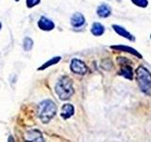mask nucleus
I'll list each match as a JSON object with an SVG mask.
<instances>
[{
  "mask_svg": "<svg viewBox=\"0 0 151 142\" xmlns=\"http://www.w3.org/2000/svg\"><path fill=\"white\" fill-rule=\"evenodd\" d=\"M136 80L142 92L148 94L151 90V73L145 66H139L135 71Z\"/></svg>",
  "mask_w": 151,
  "mask_h": 142,
  "instance_id": "7ed1b4c3",
  "label": "nucleus"
},
{
  "mask_svg": "<svg viewBox=\"0 0 151 142\" xmlns=\"http://www.w3.org/2000/svg\"><path fill=\"white\" fill-rule=\"evenodd\" d=\"M91 32L94 36H101L104 34V32H105V27H104L102 24L96 22L92 25Z\"/></svg>",
  "mask_w": 151,
  "mask_h": 142,
  "instance_id": "ddd939ff",
  "label": "nucleus"
},
{
  "mask_svg": "<svg viewBox=\"0 0 151 142\" xmlns=\"http://www.w3.org/2000/svg\"><path fill=\"white\" fill-rule=\"evenodd\" d=\"M75 113V108L72 104L70 103H65L61 107V112H60V117L63 120H68L69 117H71Z\"/></svg>",
  "mask_w": 151,
  "mask_h": 142,
  "instance_id": "9d476101",
  "label": "nucleus"
},
{
  "mask_svg": "<svg viewBox=\"0 0 151 142\" xmlns=\"http://www.w3.org/2000/svg\"><path fill=\"white\" fill-rule=\"evenodd\" d=\"M70 23L74 28H80L85 24V17L83 16L82 13L76 12L71 16Z\"/></svg>",
  "mask_w": 151,
  "mask_h": 142,
  "instance_id": "1a4fd4ad",
  "label": "nucleus"
},
{
  "mask_svg": "<svg viewBox=\"0 0 151 142\" xmlns=\"http://www.w3.org/2000/svg\"><path fill=\"white\" fill-rule=\"evenodd\" d=\"M112 28L114 30V31L117 33L118 35L124 37V38H126V39L129 40V41H135V37L132 34H130V33L123 27L118 26V25H112Z\"/></svg>",
  "mask_w": 151,
  "mask_h": 142,
  "instance_id": "9b49d317",
  "label": "nucleus"
},
{
  "mask_svg": "<svg viewBox=\"0 0 151 142\" xmlns=\"http://www.w3.org/2000/svg\"><path fill=\"white\" fill-rule=\"evenodd\" d=\"M38 27L40 28V30H45V31H50L55 28V24L54 22L50 20L49 18L45 16H42L39 21H38Z\"/></svg>",
  "mask_w": 151,
  "mask_h": 142,
  "instance_id": "423d86ee",
  "label": "nucleus"
},
{
  "mask_svg": "<svg viewBox=\"0 0 151 142\" xmlns=\"http://www.w3.org/2000/svg\"><path fill=\"white\" fill-rule=\"evenodd\" d=\"M8 142H15L14 141V138L12 137V135H9V138H8Z\"/></svg>",
  "mask_w": 151,
  "mask_h": 142,
  "instance_id": "a211bd4d",
  "label": "nucleus"
},
{
  "mask_svg": "<svg viewBox=\"0 0 151 142\" xmlns=\"http://www.w3.org/2000/svg\"><path fill=\"white\" fill-rule=\"evenodd\" d=\"M41 2V0H27V7L33 8Z\"/></svg>",
  "mask_w": 151,
  "mask_h": 142,
  "instance_id": "f3484780",
  "label": "nucleus"
},
{
  "mask_svg": "<svg viewBox=\"0 0 151 142\" xmlns=\"http://www.w3.org/2000/svg\"><path fill=\"white\" fill-rule=\"evenodd\" d=\"M57 106L51 99H45L38 105V116L42 123H48L56 116Z\"/></svg>",
  "mask_w": 151,
  "mask_h": 142,
  "instance_id": "f03ea898",
  "label": "nucleus"
},
{
  "mask_svg": "<svg viewBox=\"0 0 151 142\" xmlns=\"http://www.w3.org/2000/svg\"><path fill=\"white\" fill-rule=\"evenodd\" d=\"M118 75L120 76H123L124 78L127 79V80H132L133 79V69H132V67L127 64V63L126 64H121V68L120 70L118 71Z\"/></svg>",
  "mask_w": 151,
  "mask_h": 142,
  "instance_id": "6e6552de",
  "label": "nucleus"
},
{
  "mask_svg": "<svg viewBox=\"0 0 151 142\" xmlns=\"http://www.w3.org/2000/svg\"><path fill=\"white\" fill-rule=\"evenodd\" d=\"M131 2L140 8H146L148 6V0H131Z\"/></svg>",
  "mask_w": 151,
  "mask_h": 142,
  "instance_id": "dca6fc26",
  "label": "nucleus"
},
{
  "mask_svg": "<svg viewBox=\"0 0 151 142\" xmlns=\"http://www.w3.org/2000/svg\"><path fill=\"white\" fill-rule=\"evenodd\" d=\"M55 91L61 101L69 99L74 94L73 80L68 76H63L55 85Z\"/></svg>",
  "mask_w": 151,
  "mask_h": 142,
  "instance_id": "f257e3e1",
  "label": "nucleus"
},
{
  "mask_svg": "<svg viewBox=\"0 0 151 142\" xmlns=\"http://www.w3.org/2000/svg\"><path fill=\"white\" fill-rule=\"evenodd\" d=\"M111 49H114V50H117V51H122V52H127V53H130V54L134 55V56L137 57V58H140V59L143 58V56H142L135 49H133V47H130L129 46H123V45L111 46Z\"/></svg>",
  "mask_w": 151,
  "mask_h": 142,
  "instance_id": "0eeeda50",
  "label": "nucleus"
},
{
  "mask_svg": "<svg viewBox=\"0 0 151 142\" xmlns=\"http://www.w3.org/2000/svg\"><path fill=\"white\" fill-rule=\"evenodd\" d=\"M96 13L100 18H107L111 14V9L107 4H102L100 6H98Z\"/></svg>",
  "mask_w": 151,
  "mask_h": 142,
  "instance_id": "f8f14e48",
  "label": "nucleus"
},
{
  "mask_svg": "<svg viewBox=\"0 0 151 142\" xmlns=\"http://www.w3.org/2000/svg\"><path fill=\"white\" fill-rule=\"evenodd\" d=\"M60 59L61 58H60V56H57V57H54V58H51L50 60L47 61L46 63H45L44 64H42L41 67L38 68V70H45V68L49 67V66H51V65H54L56 64H58L59 62L60 61Z\"/></svg>",
  "mask_w": 151,
  "mask_h": 142,
  "instance_id": "4468645a",
  "label": "nucleus"
},
{
  "mask_svg": "<svg viewBox=\"0 0 151 142\" xmlns=\"http://www.w3.org/2000/svg\"><path fill=\"white\" fill-rule=\"evenodd\" d=\"M25 142H45L42 133L37 129H32L27 131L24 134Z\"/></svg>",
  "mask_w": 151,
  "mask_h": 142,
  "instance_id": "39448f33",
  "label": "nucleus"
},
{
  "mask_svg": "<svg viewBox=\"0 0 151 142\" xmlns=\"http://www.w3.org/2000/svg\"><path fill=\"white\" fill-rule=\"evenodd\" d=\"M15 1H19V0H15Z\"/></svg>",
  "mask_w": 151,
  "mask_h": 142,
  "instance_id": "aec40b11",
  "label": "nucleus"
},
{
  "mask_svg": "<svg viewBox=\"0 0 151 142\" xmlns=\"http://www.w3.org/2000/svg\"><path fill=\"white\" fill-rule=\"evenodd\" d=\"M23 47L26 51H30L33 47V40L29 37H25L23 41Z\"/></svg>",
  "mask_w": 151,
  "mask_h": 142,
  "instance_id": "2eb2a0df",
  "label": "nucleus"
},
{
  "mask_svg": "<svg viewBox=\"0 0 151 142\" xmlns=\"http://www.w3.org/2000/svg\"><path fill=\"white\" fill-rule=\"evenodd\" d=\"M70 69L73 73L78 75H85L88 72V67L84 62L79 59H73L70 64Z\"/></svg>",
  "mask_w": 151,
  "mask_h": 142,
  "instance_id": "20e7f679",
  "label": "nucleus"
},
{
  "mask_svg": "<svg viewBox=\"0 0 151 142\" xmlns=\"http://www.w3.org/2000/svg\"><path fill=\"white\" fill-rule=\"evenodd\" d=\"M2 28V24H1V22H0V30Z\"/></svg>",
  "mask_w": 151,
  "mask_h": 142,
  "instance_id": "6ab92c4d",
  "label": "nucleus"
},
{
  "mask_svg": "<svg viewBox=\"0 0 151 142\" xmlns=\"http://www.w3.org/2000/svg\"><path fill=\"white\" fill-rule=\"evenodd\" d=\"M150 38H151V34H150Z\"/></svg>",
  "mask_w": 151,
  "mask_h": 142,
  "instance_id": "412c9836",
  "label": "nucleus"
}]
</instances>
